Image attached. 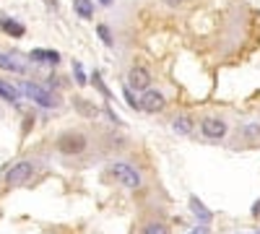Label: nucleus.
Masks as SVG:
<instances>
[{
	"instance_id": "nucleus-1",
	"label": "nucleus",
	"mask_w": 260,
	"mask_h": 234,
	"mask_svg": "<svg viewBox=\"0 0 260 234\" xmlns=\"http://www.w3.org/2000/svg\"><path fill=\"white\" fill-rule=\"evenodd\" d=\"M31 175H34V164H31V161H18V164H13L8 172H6L3 180H6L8 187H18V185L29 182Z\"/></svg>"
},
{
	"instance_id": "nucleus-2",
	"label": "nucleus",
	"mask_w": 260,
	"mask_h": 234,
	"mask_svg": "<svg viewBox=\"0 0 260 234\" xmlns=\"http://www.w3.org/2000/svg\"><path fill=\"white\" fill-rule=\"evenodd\" d=\"M110 172H112L115 180H120L125 187H138V185H141V175H138L130 164H125V161H115V164L110 166Z\"/></svg>"
},
{
	"instance_id": "nucleus-3",
	"label": "nucleus",
	"mask_w": 260,
	"mask_h": 234,
	"mask_svg": "<svg viewBox=\"0 0 260 234\" xmlns=\"http://www.w3.org/2000/svg\"><path fill=\"white\" fill-rule=\"evenodd\" d=\"M57 148H60V154H83V148H86V138L76 130H68V133H62L60 141H57Z\"/></svg>"
},
{
	"instance_id": "nucleus-4",
	"label": "nucleus",
	"mask_w": 260,
	"mask_h": 234,
	"mask_svg": "<svg viewBox=\"0 0 260 234\" xmlns=\"http://www.w3.org/2000/svg\"><path fill=\"white\" fill-rule=\"evenodd\" d=\"M201 133H203L206 138H211V141H221V138H226L229 127H226V122L219 120V117H206V120L201 122Z\"/></svg>"
},
{
	"instance_id": "nucleus-5",
	"label": "nucleus",
	"mask_w": 260,
	"mask_h": 234,
	"mask_svg": "<svg viewBox=\"0 0 260 234\" xmlns=\"http://www.w3.org/2000/svg\"><path fill=\"white\" fill-rule=\"evenodd\" d=\"M164 104H167V99H164V94L161 91H156V89H143V96H141V110H146V112H151V115H156V112H161L164 110Z\"/></svg>"
},
{
	"instance_id": "nucleus-6",
	"label": "nucleus",
	"mask_w": 260,
	"mask_h": 234,
	"mask_svg": "<svg viewBox=\"0 0 260 234\" xmlns=\"http://www.w3.org/2000/svg\"><path fill=\"white\" fill-rule=\"evenodd\" d=\"M127 86L130 89H136V91H143L151 86V73L143 68V65H136L133 71L127 73Z\"/></svg>"
},
{
	"instance_id": "nucleus-7",
	"label": "nucleus",
	"mask_w": 260,
	"mask_h": 234,
	"mask_svg": "<svg viewBox=\"0 0 260 234\" xmlns=\"http://www.w3.org/2000/svg\"><path fill=\"white\" fill-rule=\"evenodd\" d=\"M24 91H26L29 99H34L37 104H42V107H52V104H55L52 94L47 89H42L39 83H24Z\"/></svg>"
},
{
	"instance_id": "nucleus-8",
	"label": "nucleus",
	"mask_w": 260,
	"mask_h": 234,
	"mask_svg": "<svg viewBox=\"0 0 260 234\" xmlns=\"http://www.w3.org/2000/svg\"><path fill=\"white\" fill-rule=\"evenodd\" d=\"M172 127H175V133H180V136H190L192 133V117L180 115L175 122H172Z\"/></svg>"
},
{
	"instance_id": "nucleus-9",
	"label": "nucleus",
	"mask_w": 260,
	"mask_h": 234,
	"mask_svg": "<svg viewBox=\"0 0 260 234\" xmlns=\"http://www.w3.org/2000/svg\"><path fill=\"white\" fill-rule=\"evenodd\" d=\"M190 208H192V214L198 216L203 224H208V221H211V211H208V208H206L198 198H190Z\"/></svg>"
},
{
	"instance_id": "nucleus-10",
	"label": "nucleus",
	"mask_w": 260,
	"mask_h": 234,
	"mask_svg": "<svg viewBox=\"0 0 260 234\" xmlns=\"http://www.w3.org/2000/svg\"><path fill=\"white\" fill-rule=\"evenodd\" d=\"M0 68L3 71H16V73H24V62L11 57V55H0Z\"/></svg>"
},
{
	"instance_id": "nucleus-11",
	"label": "nucleus",
	"mask_w": 260,
	"mask_h": 234,
	"mask_svg": "<svg viewBox=\"0 0 260 234\" xmlns=\"http://www.w3.org/2000/svg\"><path fill=\"white\" fill-rule=\"evenodd\" d=\"M73 8L81 18H91L94 16V3L91 0H73Z\"/></svg>"
},
{
	"instance_id": "nucleus-12",
	"label": "nucleus",
	"mask_w": 260,
	"mask_h": 234,
	"mask_svg": "<svg viewBox=\"0 0 260 234\" xmlns=\"http://www.w3.org/2000/svg\"><path fill=\"white\" fill-rule=\"evenodd\" d=\"M0 26H3L6 34H13V37H24V26L18 21H11V18H0Z\"/></svg>"
},
{
	"instance_id": "nucleus-13",
	"label": "nucleus",
	"mask_w": 260,
	"mask_h": 234,
	"mask_svg": "<svg viewBox=\"0 0 260 234\" xmlns=\"http://www.w3.org/2000/svg\"><path fill=\"white\" fill-rule=\"evenodd\" d=\"M76 107H78V110H83V112H81L83 117H96V115H99V112H96V107H94V104H89V102H83V99H78V102H76Z\"/></svg>"
},
{
	"instance_id": "nucleus-14",
	"label": "nucleus",
	"mask_w": 260,
	"mask_h": 234,
	"mask_svg": "<svg viewBox=\"0 0 260 234\" xmlns=\"http://www.w3.org/2000/svg\"><path fill=\"white\" fill-rule=\"evenodd\" d=\"M0 96H3V99H11V102H16V99H18V91H16L13 86H8V83L0 81Z\"/></svg>"
},
{
	"instance_id": "nucleus-15",
	"label": "nucleus",
	"mask_w": 260,
	"mask_h": 234,
	"mask_svg": "<svg viewBox=\"0 0 260 234\" xmlns=\"http://www.w3.org/2000/svg\"><path fill=\"white\" fill-rule=\"evenodd\" d=\"M143 234H169V231H167V226H164V224L151 221V224H146V226H143Z\"/></svg>"
},
{
	"instance_id": "nucleus-16",
	"label": "nucleus",
	"mask_w": 260,
	"mask_h": 234,
	"mask_svg": "<svg viewBox=\"0 0 260 234\" xmlns=\"http://www.w3.org/2000/svg\"><path fill=\"white\" fill-rule=\"evenodd\" d=\"M31 57H34V60H50V62H57V60H60L57 52H39V50L31 52Z\"/></svg>"
},
{
	"instance_id": "nucleus-17",
	"label": "nucleus",
	"mask_w": 260,
	"mask_h": 234,
	"mask_svg": "<svg viewBox=\"0 0 260 234\" xmlns=\"http://www.w3.org/2000/svg\"><path fill=\"white\" fill-rule=\"evenodd\" d=\"M125 99H127V104H130V107H141V102L133 96V89H130V86L125 89Z\"/></svg>"
},
{
	"instance_id": "nucleus-18",
	"label": "nucleus",
	"mask_w": 260,
	"mask_h": 234,
	"mask_svg": "<svg viewBox=\"0 0 260 234\" xmlns=\"http://www.w3.org/2000/svg\"><path fill=\"white\" fill-rule=\"evenodd\" d=\"M96 31H99V37L104 39V45H112V37H110V31H107V26H104V24H102Z\"/></svg>"
},
{
	"instance_id": "nucleus-19",
	"label": "nucleus",
	"mask_w": 260,
	"mask_h": 234,
	"mask_svg": "<svg viewBox=\"0 0 260 234\" xmlns=\"http://www.w3.org/2000/svg\"><path fill=\"white\" fill-rule=\"evenodd\" d=\"M190 234H208V226H206V224H203V226H195Z\"/></svg>"
},
{
	"instance_id": "nucleus-20",
	"label": "nucleus",
	"mask_w": 260,
	"mask_h": 234,
	"mask_svg": "<svg viewBox=\"0 0 260 234\" xmlns=\"http://www.w3.org/2000/svg\"><path fill=\"white\" fill-rule=\"evenodd\" d=\"M164 3H167V6H172V8H177L180 3H185V0H164Z\"/></svg>"
},
{
	"instance_id": "nucleus-21",
	"label": "nucleus",
	"mask_w": 260,
	"mask_h": 234,
	"mask_svg": "<svg viewBox=\"0 0 260 234\" xmlns=\"http://www.w3.org/2000/svg\"><path fill=\"white\" fill-rule=\"evenodd\" d=\"M247 136H250V138L257 136V125H250V127H247Z\"/></svg>"
},
{
	"instance_id": "nucleus-22",
	"label": "nucleus",
	"mask_w": 260,
	"mask_h": 234,
	"mask_svg": "<svg viewBox=\"0 0 260 234\" xmlns=\"http://www.w3.org/2000/svg\"><path fill=\"white\" fill-rule=\"evenodd\" d=\"M102 3H104V6H110V3H112V0H102Z\"/></svg>"
}]
</instances>
